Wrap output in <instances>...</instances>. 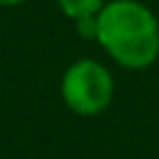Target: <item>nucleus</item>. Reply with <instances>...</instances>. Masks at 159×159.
Listing matches in <instances>:
<instances>
[{"instance_id":"obj_1","label":"nucleus","mask_w":159,"mask_h":159,"mask_svg":"<svg viewBox=\"0 0 159 159\" xmlns=\"http://www.w3.org/2000/svg\"><path fill=\"white\" fill-rule=\"evenodd\" d=\"M102 50L127 70H144L159 57V20L139 0H109L97 15Z\"/></svg>"},{"instance_id":"obj_2","label":"nucleus","mask_w":159,"mask_h":159,"mask_svg":"<svg viewBox=\"0 0 159 159\" xmlns=\"http://www.w3.org/2000/svg\"><path fill=\"white\" fill-rule=\"evenodd\" d=\"M60 94L67 109L80 117H94L104 112L114 94L112 75L97 60H77L72 62L60 82Z\"/></svg>"},{"instance_id":"obj_3","label":"nucleus","mask_w":159,"mask_h":159,"mask_svg":"<svg viewBox=\"0 0 159 159\" xmlns=\"http://www.w3.org/2000/svg\"><path fill=\"white\" fill-rule=\"evenodd\" d=\"M107 0H57L60 10L70 17V20H84V17H97L99 10L104 7Z\"/></svg>"},{"instance_id":"obj_4","label":"nucleus","mask_w":159,"mask_h":159,"mask_svg":"<svg viewBox=\"0 0 159 159\" xmlns=\"http://www.w3.org/2000/svg\"><path fill=\"white\" fill-rule=\"evenodd\" d=\"M25 0H0V5H5V7H12V5H22Z\"/></svg>"}]
</instances>
